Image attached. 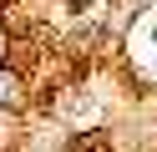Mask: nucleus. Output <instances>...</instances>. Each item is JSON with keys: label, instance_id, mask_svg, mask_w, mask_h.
I'll return each instance as SVG.
<instances>
[{"label": "nucleus", "instance_id": "f257e3e1", "mask_svg": "<svg viewBox=\"0 0 157 152\" xmlns=\"http://www.w3.org/2000/svg\"><path fill=\"white\" fill-rule=\"evenodd\" d=\"M71 5H76V10H86V0H71Z\"/></svg>", "mask_w": 157, "mask_h": 152}]
</instances>
